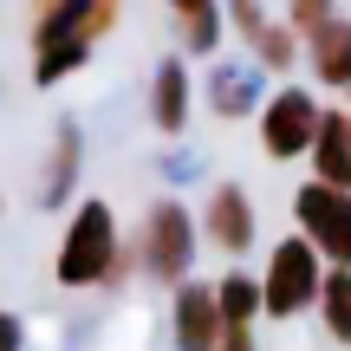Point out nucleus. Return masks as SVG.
I'll return each mask as SVG.
<instances>
[{
  "mask_svg": "<svg viewBox=\"0 0 351 351\" xmlns=\"http://www.w3.org/2000/svg\"><path fill=\"white\" fill-rule=\"evenodd\" d=\"M124 0H39L33 13V85H59L91 59L104 33L117 26Z\"/></svg>",
  "mask_w": 351,
  "mask_h": 351,
  "instance_id": "f257e3e1",
  "label": "nucleus"
},
{
  "mask_svg": "<svg viewBox=\"0 0 351 351\" xmlns=\"http://www.w3.org/2000/svg\"><path fill=\"white\" fill-rule=\"evenodd\" d=\"M59 287L85 293V287H111L124 274V234H117V215L111 202H78L72 221H65V241H59V261H52Z\"/></svg>",
  "mask_w": 351,
  "mask_h": 351,
  "instance_id": "f03ea898",
  "label": "nucleus"
},
{
  "mask_svg": "<svg viewBox=\"0 0 351 351\" xmlns=\"http://www.w3.org/2000/svg\"><path fill=\"white\" fill-rule=\"evenodd\" d=\"M130 247H137V267H143L150 280L182 287L189 267H195V247H202V221H195L176 195H163V202H150V215H143V228H137Z\"/></svg>",
  "mask_w": 351,
  "mask_h": 351,
  "instance_id": "7ed1b4c3",
  "label": "nucleus"
},
{
  "mask_svg": "<svg viewBox=\"0 0 351 351\" xmlns=\"http://www.w3.org/2000/svg\"><path fill=\"white\" fill-rule=\"evenodd\" d=\"M319 287H326V261H319V247L306 234H287L267 254V274H261L267 319H300L306 306H319Z\"/></svg>",
  "mask_w": 351,
  "mask_h": 351,
  "instance_id": "20e7f679",
  "label": "nucleus"
},
{
  "mask_svg": "<svg viewBox=\"0 0 351 351\" xmlns=\"http://www.w3.org/2000/svg\"><path fill=\"white\" fill-rule=\"evenodd\" d=\"M319 98L306 85H280L274 98L261 104V150L274 156V163H300V156H313V137H319Z\"/></svg>",
  "mask_w": 351,
  "mask_h": 351,
  "instance_id": "39448f33",
  "label": "nucleus"
},
{
  "mask_svg": "<svg viewBox=\"0 0 351 351\" xmlns=\"http://www.w3.org/2000/svg\"><path fill=\"white\" fill-rule=\"evenodd\" d=\"M293 221H300V234L319 247V261L351 267V189H332V182L313 176V182L293 195Z\"/></svg>",
  "mask_w": 351,
  "mask_h": 351,
  "instance_id": "423d86ee",
  "label": "nucleus"
},
{
  "mask_svg": "<svg viewBox=\"0 0 351 351\" xmlns=\"http://www.w3.org/2000/svg\"><path fill=\"white\" fill-rule=\"evenodd\" d=\"M261 221H254V202L241 182H215L208 189V208H202V241H215L221 254H247Z\"/></svg>",
  "mask_w": 351,
  "mask_h": 351,
  "instance_id": "0eeeda50",
  "label": "nucleus"
},
{
  "mask_svg": "<svg viewBox=\"0 0 351 351\" xmlns=\"http://www.w3.org/2000/svg\"><path fill=\"white\" fill-rule=\"evenodd\" d=\"M169 326H176V351H215L221 332H228L221 306H215V287L182 280V287H176V306H169Z\"/></svg>",
  "mask_w": 351,
  "mask_h": 351,
  "instance_id": "6e6552de",
  "label": "nucleus"
},
{
  "mask_svg": "<svg viewBox=\"0 0 351 351\" xmlns=\"http://www.w3.org/2000/svg\"><path fill=\"white\" fill-rule=\"evenodd\" d=\"M306 65H313L319 85L351 91V20H339V13H332V20L306 39Z\"/></svg>",
  "mask_w": 351,
  "mask_h": 351,
  "instance_id": "1a4fd4ad",
  "label": "nucleus"
},
{
  "mask_svg": "<svg viewBox=\"0 0 351 351\" xmlns=\"http://www.w3.org/2000/svg\"><path fill=\"white\" fill-rule=\"evenodd\" d=\"M313 176H319V182H332V189H351V124H345V111H326V117H319Z\"/></svg>",
  "mask_w": 351,
  "mask_h": 351,
  "instance_id": "9d476101",
  "label": "nucleus"
},
{
  "mask_svg": "<svg viewBox=\"0 0 351 351\" xmlns=\"http://www.w3.org/2000/svg\"><path fill=\"white\" fill-rule=\"evenodd\" d=\"M150 117H156L163 137H176V130L189 124V72H182V59L156 65V78H150Z\"/></svg>",
  "mask_w": 351,
  "mask_h": 351,
  "instance_id": "9b49d317",
  "label": "nucleus"
},
{
  "mask_svg": "<svg viewBox=\"0 0 351 351\" xmlns=\"http://www.w3.org/2000/svg\"><path fill=\"white\" fill-rule=\"evenodd\" d=\"M319 326L339 345H351V267H326V287H319Z\"/></svg>",
  "mask_w": 351,
  "mask_h": 351,
  "instance_id": "f8f14e48",
  "label": "nucleus"
},
{
  "mask_svg": "<svg viewBox=\"0 0 351 351\" xmlns=\"http://www.w3.org/2000/svg\"><path fill=\"white\" fill-rule=\"evenodd\" d=\"M215 306H221L228 326H254V319L267 313L261 280H254V274H228V280H215Z\"/></svg>",
  "mask_w": 351,
  "mask_h": 351,
  "instance_id": "ddd939ff",
  "label": "nucleus"
},
{
  "mask_svg": "<svg viewBox=\"0 0 351 351\" xmlns=\"http://www.w3.org/2000/svg\"><path fill=\"white\" fill-rule=\"evenodd\" d=\"M208 98H215V111H221V117H247L254 111V78L234 72V65H221V72L208 78Z\"/></svg>",
  "mask_w": 351,
  "mask_h": 351,
  "instance_id": "4468645a",
  "label": "nucleus"
},
{
  "mask_svg": "<svg viewBox=\"0 0 351 351\" xmlns=\"http://www.w3.org/2000/svg\"><path fill=\"white\" fill-rule=\"evenodd\" d=\"M72 176H78V130L65 124L59 143H52V156H46V202L72 195Z\"/></svg>",
  "mask_w": 351,
  "mask_h": 351,
  "instance_id": "2eb2a0df",
  "label": "nucleus"
},
{
  "mask_svg": "<svg viewBox=\"0 0 351 351\" xmlns=\"http://www.w3.org/2000/svg\"><path fill=\"white\" fill-rule=\"evenodd\" d=\"M254 59L267 65V72H293V59H300V33H293V26H267L261 39H254Z\"/></svg>",
  "mask_w": 351,
  "mask_h": 351,
  "instance_id": "dca6fc26",
  "label": "nucleus"
},
{
  "mask_svg": "<svg viewBox=\"0 0 351 351\" xmlns=\"http://www.w3.org/2000/svg\"><path fill=\"white\" fill-rule=\"evenodd\" d=\"M221 33H228V13H221V7L182 20V46H189V52H215V46H221Z\"/></svg>",
  "mask_w": 351,
  "mask_h": 351,
  "instance_id": "f3484780",
  "label": "nucleus"
},
{
  "mask_svg": "<svg viewBox=\"0 0 351 351\" xmlns=\"http://www.w3.org/2000/svg\"><path fill=\"white\" fill-rule=\"evenodd\" d=\"M326 20H332V0H287V26H293L300 39H313Z\"/></svg>",
  "mask_w": 351,
  "mask_h": 351,
  "instance_id": "a211bd4d",
  "label": "nucleus"
},
{
  "mask_svg": "<svg viewBox=\"0 0 351 351\" xmlns=\"http://www.w3.org/2000/svg\"><path fill=\"white\" fill-rule=\"evenodd\" d=\"M228 20H234V33L247 39V46H254V39L267 33V26H274V20L261 13V0H228Z\"/></svg>",
  "mask_w": 351,
  "mask_h": 351,
  "instance_id": "6ab92c4d",
  "label": "nucleus"
},
{
  "mask_svg": "<svg viewBox=\"0 0 351 351\" xmlns=\"http://www.w3.org/2000/svg\"><path fill=\"white\" fill-rule=\"evenodd\" d=\"M215 351H254V326H228V332H221V345H215Z\"/></svg>",
  "mask_w": 351,
  "mask_h": 351,
  "instance_id": "aec40b11",
  "label": "nucleus"
},
{
  "mask_svg": "<svg viewBox=\"0 0 351 351\" xmlns=\"http://www.w3.org/2000/svg\"><path fill=\"white\" fill-rule=\"evenodd\" d=\"M20 339H26V332H20V319H13V313H0V351H20Z\"/></svg>",
  "mask_w": 351,
  "mask_h": 351,
  "instance_id": "412c9836",
  "label": "nucleus"
},
{
  "mask_svg": "<svg viewBox=\"0 0 351 351\" xmlns=\"http://www.w3.org/2000/svg\"><path fill=\"white\" fill-rule=\"evenodd\" d=\"M176 7V20H195V13H208V7H221V0H169Z\"/></svg>",
  "mask_w": 351,
  "mask_h": 351,
  "instance_id": "4be33fe9",
  "label": "nucleus"
},
{
  "mask_svg": "<svg viewBox=\"0 0 351 351\" xmlns=\"http://www.w3.org/2000/svg\"><path fill=\"white\" fill-rule=\"evenodd\" d=\"M345 124H351V104H345Z\"/></svg>",
  "mask_w": 351,
  "mask_h": 351,
  "instance_id": "5701e85b",
  "label": "nucleus"
}]
</instances>
